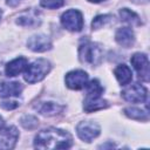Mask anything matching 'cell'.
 Here are the masks:
<instances>
[{
	"label": "cell",
	"instance_id": "obj_11",
	"mask_svg": "<svg viewBox=\"0 0 150 150\" xmlns=\"http://www.w3.org/2000/svg\"><path fill=\"white\" fill-rule=\"evenodd\" d=\"M115 39H116V41H117V43L120 46L125 47V48H129L135 42V34H134V32H132L131 28L123 27V28H120L116 32Z\"/></svg>",
	"mask_w": 150,
	"mask_h": 150
},
{
	"label": "cell",
	"instance_id": "obj_14",
	"mask_svg": "<svg viewBox=\"0 0 150 150\" xmlns=\"http://www.w3.org/2000/svg\"><path fill=\"white\" fill-rule=\"evenodd\" d=\"M109 104L105 100L101 98V96H86L84 103H83V109L87 112L96 111L107 108Z\"/></svg>",
	"mask_w": 150,
	"mask_h": 150
},
{
	"label": "cell",
	"instance_id": "obj_26",
	"mask_svg": "<svg viewBox=\"0 0 150 150\" xmlns=\"http://www.w3.org/2000/svg\"><path fill=\"white\" fill-rule=\"evenodd\" d=\"M5 127V122H4V120H2V117L0 116V129H2Z\"/></svg>",
	"mask_w": 150,
	"mask_h": 150
},
{
	"label": "cell",
	"instance_id": "obj_12",
	"mask_svg": "<svg viewBox=\"0 0 150 150\" xmlns=\"http://www.w3.org/2000/svg\"><path fill=\"white\" fill-rule=\"evenodd\" d=\"M38 15H39V13L36 11H33V9L26 11L21 15H19V18L16 20V23L20 25V26H23V27H35V26H39L41 20H40V18Z\"/></svg>",
	"mask_w": 150,
	"mask_h": 150
},
{
	"label": "cell",
	"instance_id": "obj_23",
	"mask_svg": "<svg viewBox=\"0 0 150 150\" xmlns=\"http://www.w3.org/2000/svg\"><path fill=\"white\" fill-rule=\"evenodd\" d=\"M41 6L45 7V8H50V9H54V8H60L64 5V0H41L40 1Z\"/></svg>",
	"mask_w": 150,
	"mask_h": 150
},
{
	"label": "cell",
	"instance_id": "obj_4",
	"mask_svg": "<svg viewBox=\"0 0 150 150\" xmlns=\"http://www.w3.org/2000/svg\"><path fill=\"white\" fill-rule=\"evenodd\" d=\"M62 26L70 32H80L83 28V16L76 9H69L61 16Z\"/></svg>",
	"mask_w": 150,
	"mask_h": 150
},
{
	"label": "cell",
	"instance_id": "obj_2",
	"mask_svg": "<svg viewBox=\"0 0 150 150\" xmlns=\"http://www.w3.org/2000/svg\"><path fill=\"white\" fill-rule=\"evenodd\" d=\"M79 57L82 63H86L88 66H97L102 61L103 50L97 43L87 41L80 46Z\"/></svg>",
	"mask_w": 150,
	"mask_h": 150
},
{
	"label": "cell",
	"instance_id": "obj_10",
	"mask_svg": "<svg viewBox=\"0 0 150 150\" xmlns=\"http://www.w3.org/2000/svg\"><path fill=\"white\" fill-rule=\"evenodd\" d=\"M27 46L33 52L42 53V52H47L52 48V41L47 35L38 34V35H33L28 39Z\"/></svg>",
	"mask_w": 150,
	"mask_h": 150
},
{
	"label": "cell",
	"instance_id": "obj_6",
	"mask_svg": "<svg viewBox=\"0 0 150 150\" xmlns=\"http://www.w3.org/2000/svg\"><path fill=\"white\" fill-rule=\"evenodd\" d=\"M146 89L139 84V83H134L125 89L122 90V96L125 101L131 102V103H139L144 102L146 100Z\"/></svg>",
	"mask_w": 150,
	"mask_h": 150
},
{
	"label": "cell",
	"instance_id": "obj_9",
	"mask_svg": "<svg viewBox=\"0 0 150 150\" xmlns=\"http://www.w3.org/2000/svg\"><path fill=\"white\" fill-rule=\"evenodd\" d=\"M19 137V131L15 127H7L0 129V149L14 148Z\"/></svg>",
	"mask_w": 150,
	"mask_h": 150
},
{
	"label": "cell",
	"instance_id": "obj_24",
	"mask_svg": "<svg viewBox=\"0 0 150 150\" xmlns=\"http://www.w3.org/2000/svg\"><path fill=\"white\" fill-rule=\"evenodd\" d=\"M0 105H1L4 109H6V110H11V109L16 108V107L19 105V103H18L16 101H4V102L0 103Z\"/></svg>",
	"mask_w": 150,
	"mask_h": 150
},
{
	"label": "cell",
	"instance_id": "obj_8",
	"mask_svg": "<svg viewBox=\"0 0 150 150\" xmlns=\"http://www.w3.org/2000/svg\"><path fill=\"white\" fill-rule=\"evenodd\" d=\"M64 81H66V84L68 88L74 89V90H80L86 87L87 81H88V75L84 70L77 69V70L69 71L66 75Z\"/></svg>",
	"mask_w": 150,
	"mask_h": 150
},
{
	"label": "cell",
	"instance_id": "obj_25",
	"mask_svg": "<svg viewBox=\"0 0 150 150\" xmlns=\"http://www.w3.org/2000/svg\"><path fill=\"white\" fill-rule=\"evenodd\" d=\"M6 4L8 6H11V7H15V6H18L20 4V0H7Z\"/></svg>",
	"mask_w": 150,
	"mask_h": 150
},
{
	"label": "cell",
	"instance_id": "obj_3",
	"mask_svg": "<svg viewBox=\"0 0 150 150\" xmlns=\"http://www.w3.org/2000/svg\"><path fill=\"white\" fill-rule=\"evenodd\" d=\"M49 70H50V63L45 59H40L26 67L23 79L28 83H36L42 79H45V76L49 73Z\"/></svg>",
	"mask_w": 150,
	"mask_h": 150
},
{
	"label": "cell",
	"instance_id": "obj_1",
	"mask_svg": "<svg viewBox=\"0 0 150 150\" xmlns=\"http://www.w3.org/2000/svg\"><path fill=\"white\" fill-rule=\"evenodd\" d=\"M71 144L73 141L69 132L56 128L41 130L34 141V146L38 149H68Z\"/></svg>",
	"mask_w": 150,
	"mask_h": 150
},
{
	"label": "cell",
	"instance_id": "obj_22",
	"mask_svg": "<svg viewBox=\"0 0 150 150\" xmlns=\"http://www.w3.org/2000/svg\"><path fill=\"white\" fill-rule=\"evenodd\" d=\"M21 124L23 128L28 129V130H32V129H35L39 124V121L36 117L32 116V115H26L21 118Z\"/></svg>",
	"mask_w": 150,
	"mask_h": 150
},
{
	"label": "cell",
	"instance_id": "obj_21",
	"mask_svg": "<svg viewBox=\"0 0 150 150\" xmlns=\"http://www.w3.org/2000/svg\"><path fill=\"white\" fill-rule=\"evenodd\" d=\"M111 20H112V16L109 15V14L97 15V16L93 20V22H91V27H93V29H98V28L105 26L107 23H109Z\"/></svg>",
	"mask_w": 150,
	"mask_h": 150
},
{
	"label": "cell",
	"instance_id": "obj_20",
	"mask_svg": "<svg viewBox=\"0 0 150 150\" xmlns=\"http://www.w3.org/2000/svg\"><path fill=\"white\" fill-rule=\"evenodd\" d=\"M87 86V96H101L103 93V87L98 80H91Z\"/></svg>",
	"mask_w": 150,
	"mask_h": 150
},
{
	"label": "cell",
	"instance_id": "obj_7",
	"mask_svg": "<svg viewBox=\"0 0 150 150\" xmlns=\"http://www.w3.org/2000/svg\"><path fill=\"white\" fill-rule=\"evenodd\" d=\"M131 64L134 66V68L136 69V71L138 73V76L141 80L148 82L149 81V60L148 56L145 54L142 53H136L131 56L130 59Z\"/></svg>",
	"mask_w": 150,
	"mask_h": 150
},
{
	"label": "cell",
	"instance_id": "obj_5",
	"mask_svg": "<svg viewBox=\"0 0 150 150\" xmlns=\"http://www.w3.org/2000/svg\"><path fill=\"white\" fill-rule=\"evenodd\" d=\"M76 131L79 137L84 142H91L100 135V125L93 121H83L80 122L76 127Z\"/></svg>",
	"mask_w": 150,
	"mask_h": 150
},
{
	"label": "cell",
	"instance_id": "obj_27",
	"mask_svg": "<svg viewBox=\"0 0 150 150\" xmlns=\"http://www.w3.org/2000/svg\"><path fill=\"white\" fill-rule=\"evenodd\" d=\"M88 1H90V2H95V4H97V2H101V1H104V0H88Z\"/></svg>",
	"mask_w": 150,
	"mask_h": 150
},
{
	"label": "cell",
	"instance_id": "obj_17",
	"mask_svg": "<svg viewBox=\"0 0 150 150\" xmlns=\"http://www.w3.org/2000/svg\"><path fill=\"white\" fill-rule=\"evenodd\" d=\"M115 76L117 79V81L122 84V86H125L128 84L131 79H132V73L130 70V68L125 64H120L116 69H115Z\"/></svg>",
	"mask_w": 150,
	"mask_h": 150
},
{
	"label": "cell",
	"instance_id": "obj_13",
	"mask_svg": "<svg viewBox=\"0 0 150 150\" xmlns=\"http://www.w3.org/2000/svg\"><path fill=\"white\" fill-rule=\"evenodd\" d=\"M28 66V61L26 57H18L14 59L13 61L8 62L5 71L7 76H16L18 74H20L21 71H25L26 67Z\"/></svg>",
	"mask_w": 150,
	"mask_h": 150
},
{
	"label": "cell",
	"instance_id": "obj_28",
	"mask_svg": "<svg viewBox=\"0 0 150 150\" xmlns=\"http://www.w3.org/2000/svg\"><path fill=\"white\" fill-rule=\"evenodd\" d=\"M0 18H1V11H0Z\"/></svg>",
	"mask_w": 150,
	"mask_h": 150
},
{
	"label": "cell",
	"instance_id": "obj_15",
	"mask_svg": "<svg viewBox=\"0 0 150 150\" xmlns=\"http://www.w3.org/2000/svg\"><path fill=\"white\" fill-rule=\"evenodd\" d=\"M35 109L43 116H54L60 114L64 109V107L55 102H41L38 105H35Z\"/></svg>",
	"mask_w": 150,
	"mask_h": 150
},
{
	"label": "cell",
	"instance_id": "obj_18",
	"mask_svg": "<svg viewBox=\"0 0 150 150\" xmlns=\"http://www.w3.org/2000/svg\"><path fill=\"white\" fill-rule=\"evenodd\" d=\"M124 114L128 117H130L132 120H138V121H148V118H149L148 111L138 109V108H125Z\"/></svg>",
	"mask_w": 150,
	"mask_h": 150
},
{
	"label": "cell",
	"instance_id": "obj_16",
	"mask_svg": "<svg viewBox=\"0 0 150 150\" xmlns=\"http://www.w3.org/2000/svg\"><path fill=\"white\" fill-rule=\"evenodd\" d=\"M22 91V86L19 82H2L0 81V96L9 97L18 96Z\"/></svg>",
	"mask_w": 150,
	"mask_h": 150
},
{
	"label": "cell",
	"instance_id": "obj_19",
	"mask_svg": "<svg viewBox=\"0 0 150 150\" xmlns=\"http://www.w3.org/2000/svg\"><path fill=\"white\" fill-rule=\"evenodd\" d=\"M120 16L123 21L125 22H129L131 25H141V20L138 18V15L134 12H131L130 9L128 8H123L120 11Z\"/></svg>",
	"mask_w": 150,
	"mask_h": 150
}]
</instances>
